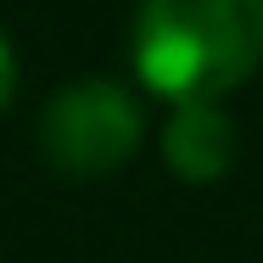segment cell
I'll list each match as a JSON object with an SVG mask.
<instances>
[{"label":"cell","instance_id":"cell-2","mask_svg":"<svg viewBox=\"0 0 263 263\" xmlns=\"http://www.w3.org/2000/svg\"><path fill=\"white\" fill-rule=\"evenodd\" d=\"M40 146L62 174H112L140 146V106L112 79H79L51 96L40 118Z\"/></svg>","mask_w":263,"mask_h":263},{"label":"cell","instance_id":"cell-3","mask_svg":"<svg viewBox=\"0 0 263 263\" xmlns=\"http://www.w3.org/2000/svg\"><path fill=\"white\" fill-rule=\"evenodd\" d=\"M162 157H168V168H174L179 179L208 185V179H218V174L230 168V157H235V129H230V118L213 101L174 106V118H168V129H162Z\"/></svg>","mask_w":263,"mask_h":263},{"label":"cell","instance_id":"cell-4","mask_svg":"<svg viewBox=\"0 0 263 263\" xmlns=\"http://www.w3.org/2000/svg\"><path fill=\"white\" fill-rule=\"evenodd\" d=\"M11 90H17V51L6 45V34H0V112L11 101Z\"/></svg>","mask_w":263,"mask_h":263},{"label":"cell","instance_id":"cell-1","mask_svg":"<svg viewBox=\"0 0 263 263\" xmlns=\"http://www.w3.org/2000/svg\"><path fill=\"white\" fill-rule=\"evenodd\" d=\"M263 62V0H146L135 67L174 106L230 96Z\"/></svg>","mask_w":263,"mask_h":263}]
</instances>
